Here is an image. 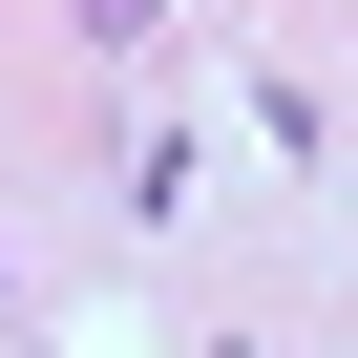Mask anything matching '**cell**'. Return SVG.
I'll list each match as a JSON object with an SVG mask.
<instances>
[{"instance_id": "6da1fadb", "label": "cell", "mask_w": 358, "mask_h": 358, "mask_svg": "<svg viewBox=\"0 0 358 358\" xmlns=\"http://www.w3.org/2000/svg\"><path fill=\"white\" fill-rule=\"evenodd\" d=\"M148 22H169V0H85V43H148Z\"/></svg>"}]
</instances>
